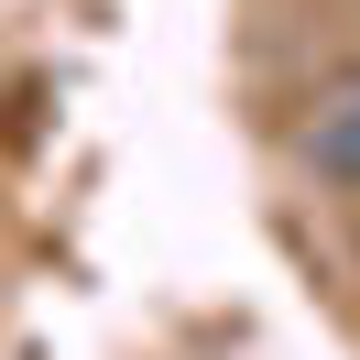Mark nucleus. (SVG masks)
I'll return each mask as SVG.
<instances>
[{
  "instance_id": "f257e3e1",
  "label": "nucleus",
  "mask_w": 360,
  "mask_h": 360,
  "mask_svg": "<svg viewBox=\"0 0 360 360\" xmlns=\"http://www.w3.org/2000/svg\"><path fill=\"white\" fill-rule=\"evenodd\" d=\"M306 164H316V175H349V186H360V88H338L328 110L306 120Z\"/></svg>"
}]
</instances>
